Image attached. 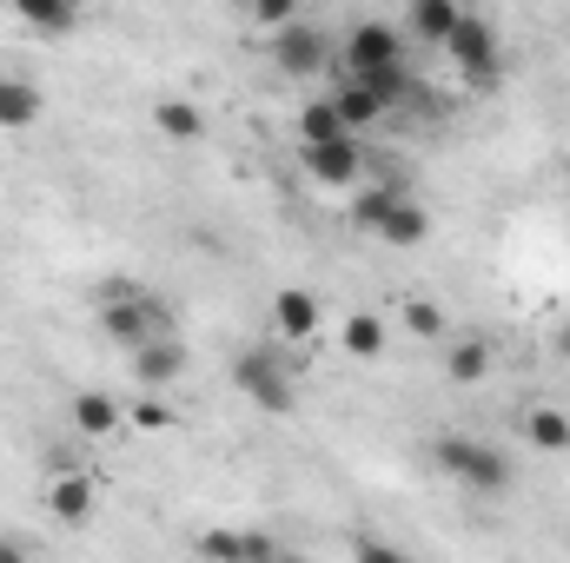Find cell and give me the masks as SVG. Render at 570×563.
<instances>
[{
  "label": "cell",
  "instance_id": "obj_1",
  "mask_svg": "<svg viewBox=\"0 0 570 563\" xmlns=\"http://www.w3.org/2000/svg\"><path fill=\"white\" fill-rule=\"evenodd\" d=\"M100 325H107L114 345L140 352L153 332H173V312H166V298H153L140 285H107L100 292Z\"/></svg>",
  "mask_w": 570,
  "mask_h": 563
},
{
  "label": "cell",
  "instance_id": "obj_2",
  "mask_svg": "<svg viewBox=\"0 0 570 563\" xmlns=\"http://www.w3.org/2000/svg\"><path fill=\"white\" fill-rule=\"evenodd\" d=\"M233 385L259 405V412H273L285 418L292 405H298V392H292V372H285V352L279 345H246L239 358H233Z\"/></svg>",
  "mask_w": 570,
  "mask_h": 563
},
{
  "label": "cell",
  "instance_id": "obj_3",
  "mask_svg": "<svg viewBox=\"0 0 570 563\" xmlns=\"http://www.w3.org/2000/svg\"><path fill=\"white\" fill-rule=\"evenodd\" d=\"M431 457H438V471H451L464 491H484V497L511 491V464H504L491 444H478V437H458V431H444V437L431 444Z\"/></svg>",
  "mask_w": 570,
  "mask_h": 563
},
{
  "label": "cell",
  "instance_id": "obj_4",
  "mask_svg": "<svg viewBox=\"0 0 570 563\" xmlns=\"http://www.w3.org/2000/svg\"><path fill=\"white\" fill-rule=\"evenodd\" d=\"M444 53H451V67H458L471 87H498V73H504L498 27H491V20H478V13H464V20L444 33Z\"/></svg>",
  "mask_w": 570,
  "mask_h": 563
},
{
  "label": "cell",
  "instance_id": "obj_5",
  "mask_svg": "<svg viewBox=\"0 0 570 563\" xmlns=\"http://www.w3.org/2000/svg\"><path fill=\"white\" fill-rule=\"evenodd\" d=\"M273 67H279L285 80H318V73L332 67L325 27H312V20H285V27H273Z\"/></svg>",
  "mask_w": 570,
  "mask_h": 563
},
{
  "label": "cell",
  "instance_id": "obj_6",
  "mask_svg": "<svg viewBox=\"0 0 570 563\" xmlns=\"http://www.w3.org/2000/svg\"><path fill=\"white\" fill-rule=\"evenodd\" d=\"M385 67H405V33L392 20H358L345 33V73H385Z\"/></svg>",
  "mask_w": 570,
  "mask_h": 563
},
{
  "label": "cell",
  "instance_id": "obj_7",
  "mask_svg": "<svg viewBox=\"0 0 570 563\" xmlns=\"http://www.w3.org/2000/svg\"><path fill=\"white\" fill-rule=\"evenodd\" d=\"M298 166H305L312 186L345 192V186H358V140L352 134H338V140H298Z\"/></svg>",
  "mask_w": 570,
  "mask_h": 563
},
{
  "label": "cell",
  "instance_id": "obj_8",
  "mask_svg": "<svg viewBox=\"0 0 570 563\" xmlns=\"http://www.w3.org/2000/svg\"><path fill=\"white\" fill-rule=\"evenodd\" d=\"M134 372H140L146 392L179 385V378H186V345H179V332H153L140 352H134Z\"/></svg>",
  "mask_w": 570,
  "mask_h": 563
},
{
  "label": "cell",
  "instance_id": "obj_9",
  "mask_svg": "<svg viewBox=\"0 0 570 563\" xmlns=\"http://www.w3.org/2000/svg\"><path fill=\"white\" fill-rule=\"evenodd\" d=\"M273 332H279L285 345H305L318 332V298L305 285H285L279 298H273Z\"/></svg>",
  "mask_w": 570,
  "mask_h": 563
},
{
  "label": "cell",
  "instance_id": "obj_10",
  "mask_svg": "<svg viewBox=\"0 0 570 563\" xmlns=\"http://www.w3.org/2000/svg\"><path fill=\"white\" fill-rule=\"evenodd\" d=\"M33 127H40V87L0 73V134H33Z\"/></svg>",
  "mask_w": 570,
  "mask_h": 563
},
{
  "label": "cell",
  "instance_id": "obj_11",
  "mask_svg": "<svg viewBox=\"0 0 570 563\" xmlns=\"http://www.w3.org/2000/svg\"><path fill=\"white\" fill-rule=\"evenodd\" d=\"M379 239H385V246H399V253H419V246L431 239V213L412 199V192H405V199L379 219Z\"/></svg>",
  "mask_w": 570,
  "mask_h": 563
},
{
  "label": "cell",
  "instance_id": "obj_12",
  "mask_svg": "<svg viewBox=\"0 0 570 563\" xmlns=\"http://www.w3.org/2000/svg\"><path fill=\"white\" fill-rule=\"evenodd\" d=\"M332 107H338L345 134H365V127H379V120H385V100H379V93H372L365 80H352V73H345V80L332 87Z\"/></svg>",
  "mask_w": 570,
  "mask_h": 563
},
{
  "label": "cell",
  "instance_id": "obj_13",
  "mask_svg": "<svg viewBox=\"0 0 570 563\" xmlns=\"http://www.w3.org/2000/svg\"><path fill=\"white\" fill-rule=\"evenodd\" d=\"M127 424V405L114 392H73V431L80 437H114Z\"/></svg>",
  "mask_w": 570,
  "mask_h": 563
},
{
  "label": "cell",
  "instance_id": "obj_14",
  "mask_svg": "<svg viewBox=\"0 0 570 563\" xmlns=\"http://www.w3.org/2000/svg\"><path fill=\"white\" fill-rule=\"evenodd\" d=\"M385 338H392V332H385V318H379V312H352V318L338 325V352H345V358H358V365L385 358Z\"/></svg>",
  "mask_w": 570,
  "mask_h": 563
},
{
  "label": "cell",
  "instance_id": "obj_15",
  "mask_svg": "<svg viewBox=\"0 0 570 563\" xmlns=\"http://www.w3.org/2000/svg\"><path fill=\"white\" fill-rule=\"evenodd\" d=\"M444 378L451 385H484L491 378V345L484 338H444Z\"/></svg>",
  "mask_w": 570,
  "mask_h": 563
},
{
  "label": "cell",
  "instance_id": "obj_16",
  "mask_svg": "<svg viewBox=\"0 0 570 563\" xmlns=\"http://www.w3.org/2000/svg\"><path fill=\"white\" fill-rule=\"evenodd\" d=\"M47 511L60 524H87L94 517V484L80 471H53V491H47Z\"/></svg>",
  "mask_w": 570,
  "mask_h": 563
},
{
  "label": "cell",
  "instance_id": "obj_17",
  "mask_svg": "<svg viewBox=\"0 0 570 563\" xmlns=\"http://www.w3.org/2000/svg\"><path fill=\"white\" fill-rule=\"evenodd\" d=\"M153 127H159V140H173V146L206 140V113H199L193 100H159V107H153Z\"/></svg>",
  "mask_w": 570,
  "mask_h": 563
},
{
  "label": "cell",
  "instance_id": "obj_18",
  "mask_svg": "<svg viewBox=\"0 0 570 563\" xmlns=\"http://www.w3.org/2000/svg\"><path fill=\"white\" fill-rule=\"evenodd\" d=\"M464 20V0H412V40L444 47V33Z\"/></svg>",
  "mask_w": 570,
  "mask_h": 563
},
{
  "label": "cell",
  "instance_id": "obj_19",
  "mask_svg": "<svg viewBox=\"0 0 570 563\" xmlns=\"http://www.w3.org/2000/svg\"><path fill=\"white\" fill-rule=\"evenodd\" d=\"M27 27H40V33H67L73 20H80V0H7Z\"/></svg>",
  "mask_w": 570,
  "mask_h": 563
},
{
  "label": "cell",
  "instance_id": "obj_20",
  "mask_svg": "<svg viewBox=\"0 0 570 563\" xmlns=\"http://www.w3.org/2000/svg\"><path fill=\"white\" fill-rule=\"evenodd\" d=\"M199 557H279V544L273 537H239V531H206L199 537Z\"/></svg>",
  "mask_w": 570,
  "mask_h": 563
},
{
  "label": "cell",
  "instance_id": "obj_21",
  "mask_svg": "<svg viewBox=\"0 0 570 563\" xmlns=\"http://www.w3.org/2000/svg\"><path fill=\"white\" fill-rule=\"evenodd\" d=\"M524 437H531L538 451H551V457H564V451H570V418L558 412V405H538V412L524 418Z\"/></svg>",
  "mask_w": 570,
  "mask_h": 563
},
{
  "label": "cell",
  "instance_id": "obj_22",
  "mask_svg": "<svg viewBox=\"0 0 570 563\" xmlns=\"http://www.w3.org/2000/svg\"><path fill=\"white\" fill-rule=\"evenodd\" d=\"M405 332L425 338V345H444V338H451V318H444L438 298H405Z\"/></svg>",
  "mask_w": 570,
  "mask_h": 563
},
{
  "label": "cell",
  "instance_id": "obj_23",
  "mask_svg": "<svg viewBox=\"0 0 570 563\" xmlns=\"http://www.w3.org/2000/svg\"><path fill=\"white\" fill-rule=\"evenodd\" d=\"M399 199H405V186H392V179L372 186V192H358V199H352V226H358V233H379V219H385Z\"/></svg>",
  "mask_w": 570,
  "mask_h": 563
},
{
  "label": "cell",
  "instance_id": "obj_24",
  "mask_svg": "<svg viewBox=\"0 0 570 563\" xmlns=\"http://www.w3.org/2000/svg\"><path fill=\"white\" fill-rule=\"evenodd\" d=\"M338 134H345V120H338L332 93H325V100H312V107L298 113V140H338Z\"/></svg>",
  "mask_w": 570,
  "mask_h": 563
},
{
  "label": "cell",
  "instance_id": "obj_25",
  "mask_svg": "<svg viewBox=\"0 0 570 563\" xmlns=\"http://www.w3.org/2000/svg\"><path fill=\"white\" fill-rule=\"evenodd\" d=\"M127 424H140V431H166V424H173V405L140 398V405H127Z\"/></svg>",
  "mask_w": 570,
  "mask_h": 563
},
{
  "label": "cell",
  "instance_id": "obj_26",
  "mask_svg": "<svg viewBox=\"0 0 570 563\" xmlns=\"http://www.w3.org/2000/svg\"><path fill=\"white\" fill-rule=\"evenodd\" d=\"M253 20L273 33V27H285V20H298V0H253Z\"/></svg>",
  "mask_w": 570,
  "mask_h": 563
},
{
  "label": "cell",
  "instance_id": "obj_27",
  "mask_svg": "<svg viewBox=\"0 0 570 563\" xmlns=\"http://www.w3.org/2000/svg\"><path fill=\"white\" fill-rule=\"evenodd\" d=\"M47 464H53V471H80V451H73V444H47Z\"/></svg>",
  "mask_w": 570,
  "mask_h": 563
}]
</instances>
